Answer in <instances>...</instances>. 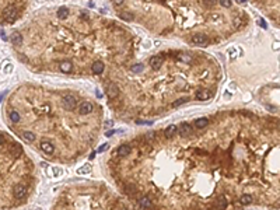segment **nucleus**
I'll use <instances>...</instances> for the list:
<instances>
[{"label":"nucleus","mask_w":280,"mask_h":210,"mask_svg":"<svg viewBox=\"0 0 280 210\" xmlns=\"http://www.w3.org/2000/svg\"><path fill=\"white\" fill-rule=\"evenodd\" d=\"M62 104H63V108H64V109L73 111L74 108H76V98H74L73 95L67 94V95H64L63 98H62Z\"/></svg>","instance_id":"1"},{"label":"nucleus","mask_w":280,"mask_h":210,"mask_svg":"<svg viewBox=\"0 0 280 210\" xmlns=\"http://www.w3.org/2000/svg\"><path fill=\"white\" fill-rule=\"evenodd\" d=\"M27 186L24 185V183H17L16 186H14L13 189V193L14 196L17 197V199H24V197L27 196Z\"/></svg>","instance_id":"2"},{"label":"nucleus","mask_w":280,"mask_h":210,"mask_svg":"<svg viewBox=\"0 0 280 210\" xmlns=\"http://www.w3.org/2000/svg\"><path fill=\"white\" fill-rule=\"evenodd\" d=\"M4 18H6V21H9V23H13L14 20L17 18V10H16V7L10 6V7H7V9L4 10Z\"/></svg>","instance_id":"3"},{"label":"nucleus","mask_w":280,"mask_h":210,"mask_svg":"<svg viewBox=\"0 0 280 210\" xmlns=\"http://www.w3.org/2000/svg\"><path fill=\"white\" fill-rule=\"evenodd\" d=\"M78 112L81 115H88L92 112V104L91 102H87V101H84V102H81V104L78 105Z\"/></svg>","instance_id":"4"},{"label":"nucleus","mask_w":280,"mask_h":210,"mask_svg":"<svg viewBox=\"0 0 280 210\" xmlns=\"http://www.w3.org/2000/svg\"><path fill=\"white\" fill-rule=\"evenodd\" d=\"M192 42L197 46L206 45L207 44V35H205V34H196V35L192 38Z\"/></svg>","instance_id":"5"},{"label":"nucleus","mask_w":280,"mask_h":210,"mask_svg":"<svg viewBox=\"0 0 280 210\" xmlns=\"http://www.w3.org/2000/svg\"><path fill=\"white\" fill-rule=\"evenodd\" d=\"M41 150L44 151L45 154L51 155V154H53V151H55V146H53L51 142H42L41 143Z\"/></svg>","instance_id":"6"},{"label":"nucleus","mask_w":280,"mask_h":210,"mask_svg":"<svg viewBox=\"0 0 280 210\" xmlns=\"http://www.w3.org/2000/svg\"><path fill=\"white\" fill-rule=\"evenodd\" d=\"M211 97V91L210 90H200V91L196 94V98L199 101H206Z\"/></svg>","instance_id":"7"},{"label":"nucleus","mask_w":280,"mask_h":210,"mask_svg":"<svg viewBox=\"0 0 280 210\" xmlns=\"http://www.w3.org/2000/svg\"><path fill=\"white\" fill-rule=\"evenodd\" d=\"M118 92H119L118 86L114 84V83H111L109 86H108V97H109V98H115V97L118 95Z\"/></svg>","instance_id":"8"},{"label":"nucleus","mask_w":280,"mask_h":210,"mask_svg":"<svg viewBox=\"0 0 280 210\" xmlns=\"http://www.w3.org/2000/svg\"><path fill=\"white\" fill-rule=\"evenodd\" d=\"M161 63H163V60H161V58H158V56H154V58L150 59V67H151L153 70H158V69L161 67Z\"/></svg>","instance_id":"9"},{"label":"nucleus","mask_w":280,"mask_h":210,"mask_svg":"<svg viewBox=\"0 0 280 210\" xmlns=\"http://www.w3.org/2000/svg\"><path fill=\"white\" fill-rule=\"evenodd\" d=\"M91 70L95 74H101L102 72H104V63H102V62H100V60H97V62H94V63H92Z\"/></svg>","instance_id":"10"},{"label":"nucleus","mask_w":280,"mask_h":210,"mask_svg":"<svg viewBox=\"0 0 280 210\" xmlns=\"http://www.w3.org/2000/svg\"><path fill=\"white\" fill-rule=\"evenodd\" d=\"M129 153H130V147L128 146V144H122V146L118 149V157H126V155H129Z\"/></svg>","instance_id":"11"},{"label":"nucleus","mask_w":280,"mask_h":210,"mask_svg":"<svg viewBox=\"0 0 280 210\" xmlns=\"http://www.w3.org/2000/svg\"><path fill=\"white\" fill-rule=\"evenodd\" d=\"M21 137H23L25 142L28 143H32L35 139H37V136H35V133L32 132H28V130H25V132H23V135H21Z\"/></svg>","instance_id":"12"},{"label":"nucleus","mask_w":280,"mask_h":210,"mask_svg":"<svg viewBox=\"0 0 280 210\" xmlns=\"http://www.w3.org/2000/svg\"><path fill=\"white\" fill-rule=\"evenodd\" d=\"M11 42H13V45H16V46L21 45V44H23V37H21V34H20V32H14L13 35H11Z\"/></svg>","instance_id":"13"},{"label":"nucleus","mask_w":280,"mask_h":210,"mask_svg":"<svg viewBox=\"0 0 280 210\" xmlns=\"http://www.w3.org/2000/svg\"><path fill=\"white\" fill-rule=\"evenodd\" d=\"M207 125H209V119L207 118H199L195 121V126H196L197 129H203L206 128Z\"/></svg>","instance_id":"14"},{"label":"nucleus","mask_w":280,"mask_h":210,"mask_svg":"<svg viewBox=\"0 0 280 210\" xmlns=\"http://www.w3.org/2000/svg\"><path fill=\"white\" fill-rule=\"evenodd\" d=\"M177 132H178V128H177L175 125H171V126H168V128L165 129V137L171 139V137L175 136V133Z\"/></svg>","instance_id":"15"},{"label":"nucleus","mask_w":280,"mask_h":210,"mask_svg":"<svg viewBox=\"0 0 280 210\" xmlns=\"http://www.w3.org/2000/svg\"><path fill=\"white\" fill-rule=\"evenodd\" d=\"M72 69H73V64L70 63V62H62V63H60V70H62L63 73H70Z\"/></svg>","instance_id":"16"},{"label":"nucleus","mask_w":280,"mask_h":210,"mask_svg":"<svg viewBox=\"0 0 280 210\" xmlns=\"http://www.w3.org/2000/svg\"><path fill=\"white\" fill-rule=\"evenodd\" d=\"M192 133V128L188 123H184L181 126V136H189Z\"/></svg>","instance_id":"17"},{"label":"nucleus","mask_w":280,"mask_h":210,"mask_svg":"<svg viewBox=\"0 0 280 210\" xmlns=\"http://www.w3.org/2000/svg\"><path fill=\"white\" fill-rule=\"evenodd\" d=\"M139 205L142 206V207H150V206H151V200L147 196H142L139 199Z\"/></svg>","instance_id":"18"},{"label":"nucleus","mask_w":280,"mask_h":210,"mask_svg":"<svg viewBox=\"0 0 280 210\" xmlns=\"http://www.w3.org/2000/svg\"><path fill=\"white\" fill-rule=\"evenodd\" d=\"M58 16H59L60 18H66V17L69 16V9H67V7H60V9L58 10Z\"/></svg>","instance_id":"19"},{"label":"nucleus","mask_w":280,"mask_h":210,"mask_svg":"<svg viewBox=\"0 0 280 210\" xmlns=\"http://www.w3.org/2000/svg\"><path fill=\"white\" fill-rule=\"evenodd\" d=\"M239 202H241V205H249V203L252 202V196H251V195H242L241 199H239Z\"/></svg>","instance_id":"20"},{"label":"nucleus","mask_w":280,"mask_h":210,"mask_svg":"<svg viewBox=\"0 0 280 210\" xmlns=\"http://www.w3.org/2000/svg\"><path fill=\"white\" fill-rule=\"evenodd\" d=\"M10 119H11V122H14V123H17V122H20V114L17 112V111H13V112H10Z\"/></svg>","instance_id":"21"},{"label":"nucleus","mask_w":280,"mask_h":210,"mask_svg":"<svg viewBox=\"0 0 280 210\" xmlns=\"http://www.w3.org/2000/svg\"><path fill=\"white\" fill-rule=\"evenodd\" d=\"M91 171V165L90 164H86L84 167H81V168L78 169V174H88Z\"/></svg>","instance_id":"22"},{"label":"nucleus","mask_w":280,"mask_h":210,"mask_svg":"<svg viewBox=\"0 0 280 210\" xmlns=\"http://www.w3.org/2000/svg\"><path fill=\"white\" fill-rule=\"evenodd\" d=\"M11 153H13V155H20V153H21V146L14 144V146L11 147Z\"/></svg>","instance_id":"23"},{"label":"nucleus","mask_w":280,"mask_h":210,"mask_svg":"<svg viewBox=\"0 0 280 210\" xmlns=\"http://www.w3.org/2000/svg\"><path fill=\"white\" fill-rule=\"evenodd\" d=\"M120 18L125 20V21H132V20H133V17H132V14H130V13H122V14H120Z\"/></svg>","instance_id":"24"},{"label":"nucleus","mask_w":280,"mask_h":210,"mask_svg":"<svg viewBox=\"0 0 280 210\" xmlns=\"http://www.w3.org/2000/svg\"><path fill=\"white\" fill-rule=\"evenodd\" d=\"M142 70H143L142 63H137V64H133V66H132V72H134V73H139V72H142Z\"/></svg>","instance_id":"25"},{"label":"nucleus","mask_w":280,"mask_h":210,"mask_svg":"<svg viewBox=\"0 0 280 210\" xmlns=\"http://www.w3.org/2000/svg\"><path fill=\"white\" fill-rule=\"evenodd\" d=\"M179 59L182 60V62H186V63H189V62L192 60V56H189V55H184V53H181V55H179Z\"/></svg>","instance_id":"26"},{"label":"nucleus","mask_w":280,"mask_h":210,"mask_svg":"<svg viewBox=\"0 0 280 210\" xmlns=\"http://www.w3.org/2000/svg\"><path fill=\"white\" fill-rule=\"evenodd\" d=\"M219 3H220L223 7H230V6H231V0H219Z\"/></svg>","instance_id":"27"},{"label":"nucleus","mask_w":280,"mask_h":210,"mask_svg":"<svg viewBox=\"0 0 280 210\" xmlns=\"http://www.w3.org/2000/svg\"><path fill=\"white\" fill-rule=\"evenodd\" d=\"M186 98H181V100H177V101H174V106H179L181 104H185L186 102Z\"/></svg>","instance_id":"28"},{"label":"nucleus","mask_w":280,"mask_h":210,"mask_svg":"<svg viewBox=\"0 0 280 210\" xmlns=\"http://www.w3.org/2000/svg\"><path fill=\"white\" fill-rule=\"evenodd\" d=\"M203 3H205V4H209V6H213L217 3V0H203Z\"/></svg>","instance_id":"29"},{"label":"nucleus","mask_w":280,"mask_h":210,"mask_svg":"<svg viewBox=\"0 0 280 210\" xmlns=\"http://www.w3.org/2000/svg\"><path fill=\"white\" fill-rule=\"evenodd\" d=\"M108 147H109V146H108V144H102V146L100 147L98 150H97V153H102V151H105L106 149H108Z\"/></svg>","instance_id":"30"},{"label":"nucleus","mask_w":280,"mask_h":210,"mask_svg":"<svg viewBox=\"0 0 280 210\" xmlns=\"http://www.w3.org/2000/svg\"><path fill=\"white\" fill-rule=\"evenodd\" d=\"M114 133H115V130H108V132L105 133V136H106V137H111L112 135H114Z\"/></svg>","instance_id":"31"},{"label":"nucleus","mask_w":280,"mask_h":210,"mask_svg":"<svg viewBox=\"0 0 280 210\" xmlns=\"http://www.w3.org/2000/svg\"><path fill=\"white\" fill-rule=\"evenodd\" d=\"M114 1V4H122L123 3V0H112Z\"/></svg>","instance_id":"32"},{"label":"nucleus","mask_w":280,"mask_h":210,"mask_svg":"<svg viewBox=\"0 0 280 210\" xmlns=\"http://www.w3.org/2000/svg\"><path fill=\"white\" fill-rule=\"evenodd\" d=\"M259 24H261V25H262L263 28H267V27H266V23H265L263 20H259Z\"/></svg>","instance_id":"33"},{"label":"nucleus","mask_w":280,"mask_h":210,"mask_svg":"<svg viewBox=\"0 0 280 210\" xmlns=\"http://www.w3.org/2000/svg\"><path fill=\"white\" fill-rule=\"evenodd\" d=\"M0 143H1V144L4 143V137H3V135H1V133H0Z\"/></svg>","instance_id":"34"},{"label":"nucleus","mask_w":280,"mask_h":210,"mask_svg":"<svg viewBox=\"0 0 280 210\" xmlns=\"http://www.w3.org/2000/svg\"><path fill=\"white\" fill-rule=\"evenodd\" d=\"M105 126H112V121H108V122H105Z\"/></svg>","instance_id":"35"},{"label":"nucleus","mask_w":280,"mask_h":210,"mask_svg":"<svg viewBox=\"0 0 280 210\" xmlns=\"http://www.w3.org/2000/svg\"><path fill=\"white\" fill-rule=\"evenodd\" d=\"M247 0H237V3H245Z\"/></svg>","instance_id":"36"},{"label":"nucleus","mask_w":280,"mask_h":210,"mask_svg":"<svg viewBox=\"0 0 280 210\" xmlns=\"http://www.w3.org/2000/svg\"><path fill=\"white\" fill-rule=\"evenodd\" d=\"M3 95H4V92H3V94H0V101H1V98H3Z\"/></svg>","instance_id":"37"}]
</instances>
